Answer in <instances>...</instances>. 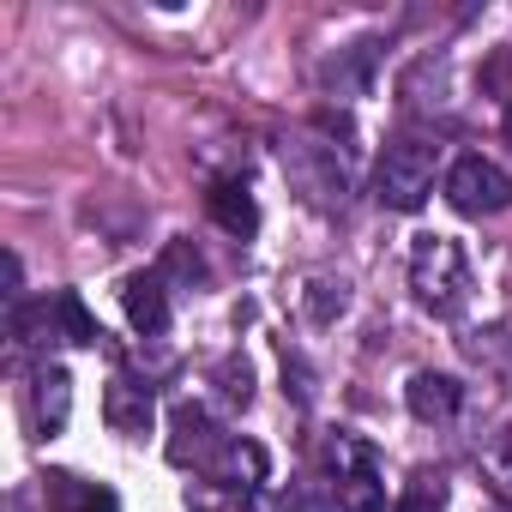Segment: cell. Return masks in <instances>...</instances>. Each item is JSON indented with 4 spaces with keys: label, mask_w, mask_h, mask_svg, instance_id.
Returning a JSON list of instances; mask_svg holds the SVG:
<instances>
[{
    "label": "cell",
    "mask_w": 512,
    "mask_h": 512,
    "mask_svg": "<svg viewBox=\"0 0 512 512\" xmlns=\"http://www.w3.org/2000/svg\"><path fill=\"white\" fill-rule=\"evenodd\" d=\"M398 512H440V482H416V488H404V500H398Z\"/></svg>",
    "instance_id": "cell-12"
},
{
    "label": "cell",
    "mask_w": 512,
    "mask_h": 512,
    "mask_svg": "<svg viewBox=\"0 0 512 512\" xmlns=\"http://www.w3.org/2000/svg\"><path fill=\"white\" fill-rule=\"evenodd\" d=\"M169 272H193V278H199L205 266H199V253H187V241H175V247H169Z\"/></svg>",
    "instance_id": "cell-13"
},
{
    "label": "cell",
    "mask_w": 512,
    "mask_h": 512,
    "mask_svg": "<svg viewBox=\"0 0 512 512\" xmlns=\"http://www.w3.org/2000/svg\"><path fill=\"white\" fill-rule=\"evenodd\" d=\"M410 290L422 308L434 314H458L464 290H470V266H464V247L452 235H422L410 253Z\"/></svg>",
    "instance_id": "cell-1"
},
{
    "label": "cell",
    "mask_w": 512,
    "mask_h": 512,
    "mask_svg": "<svg viewBox=\"0 0 512 512\" xmlns=\"http://www.w3.org/2000/svg\"><path fill=\"white\" fill-rule=\"evenodd\" d=\"M211 446H217V440H211V422H205V410L181 404V410H175V440H169V458H175V464H187V458L199 464Z\"/></svg>",
    "instance_id": "cell-10"
},
{
    "label": "cell",
    "mask_w": 512,
    "mask_h": 512,
    "mask_svg": "<svg viewBox=\"0 0 512 512\" xmlns=\"http://www.w3.org/2000/svg\"><path fill=\"white\" fill-rule=\"evenodd\" d=\"M79 512H121V506H115V494H109V488H91V494L79 500Z\"/></svg>",
    "instance_id": "cell-14"
},
{
    "label": "cell",
    "mask_w": 512,
    "mask_h": 512,
    "mask_svg": "<svg viewBox=\"0 0 512 512\" xmlns=\"http://www.w3.org/2000/svg\"><path fill=\"white\" fill-rule=\"evenodd\" d=\"M211 217L229 229V235H253V229H260V205H253V193L241 187V181H217L211 187Z\"/></svg>",
    "instance_id": "cell-9"
},
{
    "label": "cell",
    "mask_w": 512,
    "mask_h": 512,
    "mask_svg": "<svg viewBox=\"0 0 512 512\" xmlns=\"http://www.w3.org/2000/svg\"><path fill=\"white\" fill-rule=\"evenodd\" d=\"M121 308H127V326H133V332L157 338V332L169 326V290H163V272H139V278H127Z\"/></svg>",
    "instance_id": "cell-6"
},
{
    "label": "cell",
    "mask_w": 512,
    "mask_h": 512,
    "mask_svg": "<svg viewBox=\"0 0 512 512\" xmlns=\"http://www.w3.org/2000/svg\"><path fill=\"white\" fill-rule=\"evenodd\" d=\"M103 416H109L115 434H145V428H151V386L121 374V380L103 392Z\"/></svg>",
    "instance_id": "cell-8"
},
{
    "label": "cell",
    "mask_w": 512,
    "mask_h": 512,
    "mask_svg": "<svg viewBox=\"0 0 512 512\" xmlns=\"http://www.w3.org/2000/svg\"><path fill=\"white\" fill-rule=\"evenodd\" d=\"M446 199H452L458 217H494V211L512 205V175L500 163H488V157L470 151V157H458L446 169Z\"/></svg>",
    "instance_id": "cell-4"
},
{
    "label": "cell",
    "mask_w": 512,
    "mask_h": 512,
    "mask_svg": "<svg viewBox=\"0 0 512 512\" xmlns=\"http://www.w3.org/2000/svg\"><path fill=\"white\" fill-rule=\"evenodd\" d=\"M458 398H464V386L452 374H410V386H404V404L416 422H452Z\"/></svg>",
    "instance_id": "cell-7"
},
{
    "label": "cell",
    "mask_w": 512,
    "mask_h": 512,
    "mask_svg": "<svg viewBox=\"0 0 512 512\" xmlns=\"http://www.w3.org/2000/svg\"><path fill=\"white\" fill-rule=\"evenodd\" d=\"M13 332H19L25 344H49V338H61V344H97V338H103L97 320L85 314L79 290H55L49 302L19 308V314H13Z\"/></svg>",
    "instance_id": "cell-3"
},
{
    "label": "cell",
    "mask_w": 512,
    "mask_h": 512,
    "mask_svg": "<svg viewBox=\"0 0 512 512\" xmlns=\"http://www.w3.org/2000/svg\"><path fill=\"white\" fill-rule=\"evenodd\" d=\"M67 416H73V374H67L61 362H49V368H37V380H31V422H37L43 440H55V434L67 428Z\"/></svg>",
    "instance_id": "cell-5"
},
{
    "label": "cell",
    "mask_w": 512,
    "mask_h": 512,
    "mask_svg": "<svg viewBox=\"0 0 512 512\" xmlns=\"http://www.w3.org/2000/svg\"><path fill=\"white\" fill-rule=\"evenodd\" d=\"M506 145H512V109H506Z\"/></svg>",
    "instance_id": "cell-15"
},
{
    "label": "cell",
    "mask_w": 512,
    "mask_h": 512,
    "mask_svg": "<svg viewBox=\"0 0 512 512\" xmlns=\"http://www.w3.org/2000/svg\"><path fill=\"white\" fill-rule=\"evenodd\" d=\"M374 187H380V199H386L392 211H422L428 193H434V145H428V139H398V145H386Z\"/></svg>",
    "instance_id": "cell-2"
},
{
    "label": "cell",
    "mask_w": 512,
    "mask_h": 512,
    "mask_svg": "<svg viewBox=\"0 0 512 512\" xmlns=\"http://www.w3.org/2000/svg\"><path fill=\"white\" fill-rule=\"evenodd\" d=\"M344 302H350V296H344V284H332V278H314V284H308V296H302L308 320H320V326H326V320H338V314H344Z\"/></svg>",
    "instance_id": "cell-11"
}]
</instances>
